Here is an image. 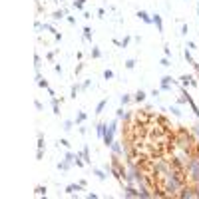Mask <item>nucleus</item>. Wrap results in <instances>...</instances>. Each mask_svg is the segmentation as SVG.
Listing matches in <instances>:
<instances>
[{
	"instance_id": "obj_54",
	"label": "nucleus",
	"mask_w": 199,
	"mask_h": 199,
	"mask_svg": "<svg viewBox=\"0 0 199 199\" xmlns=\"http://www.w3.org/2000/svg\"><path fill=\"white\" fill-rule=\"evenodd\" d=\"M60 2H64V0H60Z\"/></svg>"
},
{
	"instance_id": "obj_12",
	"label": "nucleus",
	"mask_w": 199,
	"mask_h": 199,
	"mask_svg": "<svg viewBox=\"0 0 199 199\" xmlns=\"http://www.w3.org/2000/svg\"><path fill=\"white\" fill-rule=\"evenodd\" d=\"M138 18L142 20V22H145V24H153V20H152V16L147 14L145 10H138Z\"/></svg>"
},
{
	"instance_id": "obj_9",
	"label": "nucleus",
	"mask_w": 199,
	"mask_h": 199,
	"mask_svg": "<svg viewBox=\"0 0 199 199\" xmlns=\"http://www.w3.org/2000/svg\"><path fill=\"white\" fill-rule=\"evenodd\" d=\"M80 155L84 157L86 165H90V163H92V155H90V147H88V145H84V147L80 149Z\"/></svg>"
},
{
	"instance_id": "obj_47",
	"label": "nucleus",
	"mask_w": 199,
	"mask_h": 199,
	"mask_svg": "<svg viewBox=\"0 0 199 199\" xmlns=\"http://www.w3.org/2000/svg\"><path fill=\"white\" fill-rule=\"evenodd\" d=\"M66 20H68V22L72 24V26H74V24H76V18H74V16H66Z\"/></svg>"
},
{
	"instance_id": "obj_50",
	"label": "nucleus",
	"mask_w": 199,
	"mask_h": 199,
	"mask_svg": "<svg viewBox=\"0 0 199 199\" xmlns=\"http://www.w3.org/2000/svg\"><path fill=\"white\" fill-rule=\"evenodd\" d=\"M54 40H56V42H60V40H62V34H60V32L54 34Z\"/></svg>"
},
{
	"instance_id": "obj_21",
	"label": "nucleus",
	"mask_w": 199,
	"mask_h": 199,
	"mask_svg": "<svg viewBox=\"0 0 199 199\" xmlns=\"http://www.w3.org/2000/svg\"><path fill=\"white\" fill-rule=\"evenodd\" d=\"M82 32H84V40H86V42H92V36H94V32H92L90 26H84V30H82Z\"/></svg>"
},
{
	"instance_id": "obj_48",
	"label": "nucleus",
	"mask_w": 199,
	"mask_h": 199,
	"mask_svg": "<svg viewBox=\"0 0 199 199\" xmlns=\"http://www.w3.org/2000/svg\"><path fill=\"white\" fill-rule=\"evenodd\" d=\"M86 197H88V199H98V193H92V191H90V193L86 195Z\"/></svg>"
},
{
	"instance_id": "obj_43",
	"label": "nucleus",
	"mask_w": 199,
	"mask_h": 199,
	"mask_svg": "<svg viewBox=\"0 0 199 199\" xmlns=\"http://www.w3.org/2000/svg\"><path fill=\"white\" fill-rule=\"evenodd\" d=\"M54 72H56V74H60V76H62V72H64V68H62L60 64H56V66H54Z\"/></svg>"
},
{
	"instance_id": "obj_28",
	"label": "nucleus",
	"mask_w": 199,
	"mask_h": 199,
	"mask_svg": "<svg viewBox=\"0 0 199 199\" xmlns=\"http://www.w3.org/2000/svg\"><path fill=\"white\" fill-rule=\"evenodd\" d=\"M46 191H48L46 185H38V187L34 189V193H36V195H44V197H46Z\"/></svg>"
},
{
	"instance_id": "obj_30",
	"label": "nucleus",
	"mask_w": 199,
	"mask_h": 199,
	"mask_svg": "<svg viewBox=\"0 0 199 199\" xmlns=\"http://www.w3.org/2000/svg\"><path fill=\"white\" fill-rule=\"evenodd\" d=\"M169 112L175 116V118H181V109H179V106H169Z\"/></svg>"
},
{
	"instance_id": "obj_15",
	"label": "nucleus",
	"mask_w": 199,
	"mask_h": 199,
	"mask_svg": "<svg viewBox=\"0 0 199 199\" xmlns=\"http://www.w3.org/2000/svg\"><path fill=\"white\" fill-rule=\"evenodd\" d=\"M92 173H94V175L98 177L100 181H106V179H108V173H106L104 169H98V167H94V169H92Z\"/></svg>"
},
{
	"instance_id": "obj_22",
	"label": "nucleus",
	"mask_w": 199,
	"mask_h": 199,
	"mask_svg": "<svg viewBox=\"0 0 199 199\" xmlns=\"http://www.w3.org/2000/svg\"><path fill=\"white\" fill-rule=\"evenodd\" d=\"M56 167H58V171H68V169L72 167V161H66V159H64V161H60Z\"/></svg>"
},
{
	"instance_id": "obj_32",
	"label": "nucleus",
	"mask_w": 199,
	"mask_h": 199,
	"mask_svg": "<svg viewBox=\"0 0 199 199\" xmlns=\"http://www.w3.org/2000/svg\"><path fill=\"white\" fill-rule=\"evenodd\" d=\"M189 108H191V112H193V114H195V116H197V118H199V108H197V104H195L193 100H191V102H189Z\"/></svg>"
},
{
	"instance_id": "obj_41",
	"label": "nucleus",
	"mask_w": 199,
	"mask_h": 199,
	"mask_svg": "<svg viewBox=\"0 0 199 199\" xmlns=\"http://www.w3.org/2000/svg\"><path fill=\"white\" fill-rule=\"evenodd\" d=\"M56 52H58V50H52V52H48V54H46V58H48L50 62H52L54 58H56Z\"/></svg>"
},
{
	"instance_id": "obj_35",
	"label": "nucleus",
	"mask_w": 199,
	"mask_h": 199,
	"mask_svg": "<svg viewBox=\"0 0 199 199\" xmlns=\"http://www.w3.org/2000/svg\"><path fill=\"white\" fill-rule=\"evenodd\" d=\"M60 145H62V147H66V149H70V142H68L66 138H62L60 142H58V147H60Z\"/></svg>"
},
{
	"instance_id": "obj_40",
	"label": "nucleus",
	"mask_w": 199,
	"mask_h": 199,
	"mask_svg": "<svg viewBox=\"0 0 199 199\" xmlns=\"http://www.w3.org/2000/svg\"><path fill=\"white\" fill-rule=\"evenodd\" d=\"M82 70H84V64H82V62H80V64H78V66L74 68V76H78V74H80Z\"/></svg>"
},
{
	"instance_id": "obj_18",
	"label": "nucleus",
	"mask_w": 199,
	"mask_h": 199,
	"mask_svg": "<svg viewBox=\"0 0 199 199\" xmlns=\"http://www.w3.org/2000/svg\"><path fill=\"white\" fill-rule=\"evenodd\" d=\"M40 68H42V58H40L38 52H36L34 54V70H36V74H40Z\"/></svg>"
},
{
	"instance_id": "obj_5",
	"label": "nucleus",
	"mask_w": 199,
	"mask_h": 199,
	"mask_svg": "<svg viewBox=\"0 0 199 199\" xmlns=\"http://www.w3.org/2000/svg\"><path fill=\"white\" fill-rule=\"evenodd\" d=\"M109 149H112V153H114V155H118V157H122L123 153H126V147H123L122 142H114L112 145H109Z\"/></svg>"
},
{
	"instance_id": "obj_11",
	"label": "nucleus",
	"mask_w": 199,
	"mask_h": 199,
	"mask_svg": "<svg viewBox=\"0 0 199 199\" xmlns=\"http://www.w3.org/2000/svg\"><path fill=\"white\" fill-rule=\"evenodd\" d=\"M50 104H52V114H54V116H60V104H62V102L56 98V96H54V98L50 100Z\"/></svg>"
},
{
	"instance_id": "obj_49",
	"label": "nucleus",
	"mask_w": 199,
	"mask_h": 199,
	"mask_svg": "<svg viewBox=\"0 0 199 199\" xmlns=\"http://www.w3.org/2000/svg\"><path fill=\"white\" fill-rule=\"evenodd\" d=\"M104 14H106V10L104 8H98V16H100V18H104Z\"/></svg>"
},
{
	"instance_id": "obj_33",
	"label": "nucleus",
	"mask_w": 199,
	"mask_h": 199,
	"mask_svg": "<svg viewBox=\"0 0 199 199\" xmlns=\"http://www.w3.org/2000/svg\"><path fill=\"white\" fill-rule=\"evenodd\" d=\"M159 64H161L163 68H169V66H171V62H169V58H167V56H163V58H161V60H159Z\"/></svg>"
},
{
	"instance_id": "obj_1",
	"label": "nucleus",
	"mask_w": 199,
	"mask_h": 199,
	"mask_svg": "<svg viewBox=\"0 0 199 199\" xmlns=\"http://www.w3.org/2000/svg\"><path fill=\"white\" fill-rule=\"evenodd\" d=\"M161 181V191H163V197H177L179 191L183 189L185 185V173L181 167H171L167 173L159 175Z\"/></svg>"
},
{
	"instance_id": "obj_26",
	"label": "nucleus",
	"mask_w": 199,
	"mask_h": 199,
	"mask_svg": "<svg viewBox=\"0 0 199 199\" xmlns=\"http://www.w3.org/2000/svg\"><path fill=\"white\" fill-rule=\"evenodd\" d=\"M123 64H126V70H133V68H135V64H138V62H135V58H128V60L123 62Z\"/></svg>"
},
{
	"instance_id": "obj_53",
	"label": "nucleus",
	"mask_w": 199,
	"mask_h": 199,
	"mask_svg": "<svg viewBox=\"0 0 199 199\" xmlns=\"http://www.w3.org/2000/svg\"><path fill=\"white\" fill-rule=\"evenodd\" d=\"M197 36H199V30H197Z\"/></svg>"
},
{
	"instance_id": "obj_23",
	"label": "nucleus",
	"mask_w": 199,
	"mask_h": 199,
	"mask_svg": "<svg viewBox=\"0 0 199 199\" xmlns=\"http://www.w3.org/2000/svg\"><path fill=\"white\" fill-rule=\"evenodd\" d=\"M36 82H38V86L42 88V90H48V88H50V86H48V82L42 78V74H36Z\"/></svg>"
},
{
	"instance_id": "obj_19",
	"label": "nucleus",
	"mask_w": 199,
	"mask_h": 199,
	"mask_svg": "<svg viewBox=\"0 0 199 199\" xmlns=\"http://www.w3.org/2000/svg\"><path fill=\"white\" fill-rule=\"evenodd\" d=\"M76 157H78V152H72V149H66V153H64V159L66 161H76Z\"/></svg>"
},
{
	"instance_id": "obj_42",
	"label": "nucleus",
	"mask_w": 199,
	"mask_h": 199,
	"mask_svg": "<svg viewBox=\"0 0 199 199\" xmlns=\"http://www.w3.org/2000/svg\"><path fill=\"white\" fill-rule=\"evenodd\" d=\"M90 86H92V80H86L84 84H82V90L86 92V90H88V88H90Z\"/></svg>"
},
{
	"instance_id": "obj_8",
	"label": "nucleus",
	"mask_w": 199,
	"mask_h": 199,
	"mask_svg": "<svg viewBox=\"0 0 199 199\" xmlns=\"http://www.w3.org/2000/svg\"><path fill=\"white\" fill-rule=\"evenodd\" d=\"M152 20H153V24H155V28H157V32H163V18H161V14H152Z\"/></svg>"
},
{
	"instance_id": "obj_16",
	"label": "nucleus",
	"mask_w": 199,
	"mask_h": 199,
	"mask_svg": "<svg viewBox=\"0 0 199 199\" xmlns=\"http://www.w3.org/2000/svg\"><path fill=\"white\" fill-rule=\"evenodd\" d=\"M145 98H147V94L143 90H138L135 94H133V102H138V104H142V102H145Z\"/></svg>"
},
{
	"instance_id": "obj_39",
	"label": "nucleus",
	"mask_w": 199,
	"mask_h": 199,
	"mask_svg": "<svg viewBox=\"0 0 199 199\" xmlns=\"http://www.w3.org/2000/svg\"><path fill=\"white\" fill-rule=\"evenodd\" d=\"M34 108L38 109V112H42V109H44V106H42V102H40V100H34Z\"/></svg>"
},
{
	"instance_id": "obj_2",
	"label": "nucleus",
	"mask_w": 199,
	"mask_h": 199,
	"mask_svg": "<svg viewBox=\"0 0 199 199\" xmlns=\"http://www.w3.org/2000/svg\"><path fill=\"white\" fill-rule=\"evenodd\" d=\"M183 173H185V179L199 189V147H195V153L189 157V161L185 163Z\"/></svg>"
},
{
	"instance_id": "obj_46",
	"label": "nucleus",
	"mask_w": 199,
	"mask_h": 199,
	"mask_svg": "<svg viewBox=\"0 0 199 199\" xmlns=\"http://www.w3.org/2000/svg\"><path fill=\"white\" fill-rule=\"evenodd\" d=\"M191 129H193V133H195V135H199V122L195 123V126H193V128H191Z\"/></svg>"
},
{
	"instance_id": "obj_25",
	"label": "nucleus",
	"mask_w": 199,
	"mask_h": 199,
	"mask_svg": "<svg viewBox=\"0 0 199 199\" xmlns=\"http://www.w3.org/2000/svg\"><path fill=\"white\" fill-rule=\"evenodd\" d=\"M132 100H133V96H129V94H122V98H119V104H122V106H128Z\"/></svg>"
},
{
	"instance_id": "obj_20",
	"label": "nucleus",
	"mask_w": 199,
	"mask_h": 199,
	"mask_svg": "<svg viewBox=\"0 0 199 199\" xmlns=\"http://www.w3.org/2000/svg\"><path fill=\"white\" fill-rule=\"evenodd\" d=\"M86 118H88V114H86V112H78V114H76V119H74V122H76V126H82V123L86 122Z\"/></svg>"
},
{
	"instance_id": "obj_44",
	"label": "nucleus",
	"mask_w": 199,
	"mask_h": 199,
	"mask_svg": "<svg viewBox=\"0 0 199 199\" xmlns=\"http://www.w3.org/2000/svg\"><path fill=\"white\" fill-rule=\"evenodd\" d=\"M187 48H189V50H197V44H195V42H187Z\"/></svg>"
},
{
	"instance_id": "obj_17",
	"label": "nucleus",
	"mask_w": 199,
	"mask_h": 199,
	"mask_svg": "<svg viewBox=\"0 0 199 199\" xmlns=\"http://www.w3.org/2000/svg\"><path fill=\"white\" fill-rule=\"evenodd\" d=\"M80 92H82V86H80V84H74V86L70 88V98H72V100H76Z\"/></svg>"
},
{
	"instance_id": "obj_4",
	"label": "nucleus",
	"mask_w": 199,
	"mask_h": 199,
	"mask_svg": "<svg viewBox=\"0 0 199 199\" xmlns=\"http://www.w3.org/2000/svg\"><path fill=\"white\" fill-rule=\"evenodd\" d=\"M175 84V80L171 76H163L161 78V84H159V90L161 92H171V86Z\"/></svg>"
},
{
	"instance_id": "obj_31",
	"label": "nucleus",
	"mask_w": 199,
	"mask_h": 199,
	"mask_svg": "<svg viewBox=\"0 0 199 199\" xmlns=\"http://www.w3.org/2000/svg\"><path fill=\"white\" fill-rule=\"evenodd\" d=\"M129 42H132V36H126V38L119 42V48H123V50H126V48L129 46Z\"/></svg>"
},
{
	"instance_id": "obj_14",
	"label": "nucleus",
	"mask_w": 199,
	"mask_h": 199,
	"mask_svg": "<svg viewBox=\"0 0 199 199\" xmlns=\"http://www.w3.org/2000/svg\"><path fill=\"white\" fill-rule=\"evenodd\" d=\"M191 80H193V76H189V74H183V76L179 78L181 88H189V86H191Z\"/></svg>"
},
{
	"instance_id": "obj_36",
	"label": "nucleus",
	"mask_w": 199,
	"mask_h": 199,
	"mask_svg": "<svg viewBox=\"0 0 199 199\" xmlns=\"http://www.w3.org/2000/svg\"><path fill=\"white\" fill-rule=\"evenodd\" d=\"M187 32H189V26H187V22H183V24H181V36H187Z\"/></svg>"
},
{
	"instance_id": "obj_10",
	"label": "nucleus",
	"mask_w": 199,
	"mask_h": 199,
	"mask_svg": "<svg viewBox=\"0 0 199 199\" xmlns=\"http://www.w3.org/2000/svg\"><path fill=\"white\" fill-rule=\"evenodd\" d=\"M106 128H108V122H100L98 126H96V133H98V138H100V139H104Z\"/></svg>"
},
{
	"instance_id": "obj_45",
	"label": "nucleus",
	"mask_w": 199,
	"mask_h": 199,
	"mask_svg": "<svg viewBox=\"0 0 199 199\" xmlns=\"http://www.w3.org/2000/svg\"><path fill=\"white\" fill-rule=\"evenodd\" d=\"M44 157V149H38V152H36V159H42Z\"/></svg>"
},
{
	"instance_id": "obj_27",
	"label": "nucleus",
	"mask_w": 199,
	"mask_h": 199,
	"mask_svg": "<svg viewBox=\"0 0 199 199\" xmlns=\"http://www.w3.org/2000/svg\"><path fill=\"white\" fill-rule=\"evenodd\" d=\"M106 106H108V100H102V102H98V106H96V114H102Z\"/></svg>"
},
{
	"instance_id": "obj_24",
	"label": "nucleus",
	"mask_w": 199,
	"mask_h": 199,
	"mask_svg": "<svg viewBox=\"0 0 199 199\" xmlns=\"http://www.w3.org/2000/svg\"><path fill=\"white\" fill-rule=\"evenodd\" d=\"M74 119H64V123H62V129L64 132H72V128H74Z\"/></svg>"
},
{
	"instance_id": "obj_3",
	"label": "nucleus",
	"mask_w": 199,
	"mask_h": 199,
	"mask_svg": "<svg viewBox=\"0 0 199 199\" xmlns=\"http://www.w3.org/2000/svg\"><path fill=\"white\" fill-rule=\"evenodd\" d=\"M118 123H119V119L116 118V119H112V122L108 123V128H106V133H104V143H106L108 147L116 142V133H118Z\"/></svg>"
},
{
	"instance_id": "obj_37",
	"label": "nucleus",
	"mask_w": 199,
	"mask_h": 199,
	"mask_svg": "<svg viewBox=\"0 0 199 199\" xmlns=\"http://www.w3.org/2000/svg\"><path fill=\"white\" fill-rule=\"evenodd\" d=\"M163 56L171 58V48H169V44H163Z\"/></svg>"
},
{
	"instance_id": "obj_51",
	"label": "nucleus",
	"mask_w": 199,
	"mask_h": 199,
	"mask_svg": "<svg viewBox=\"0 0 199 199\" xmlns=\"http://www.w3.org/2000/svg\"><path fill=\"white\" fill-rule=\"evenodd\" d=\"M159 94H161V90H159V88H157V90H153V92H152V96H155V98H157V96H159Z\"/></svg>"
},
{
	"instance_id": "obj_29",
	"label": "nucleus",
	"mask_w": 199,
	"mask_h": 199,
	"mask_svg": "<svg viewBox=\"0 0 199 199\" xmlns=\"http://www.w3.org/2000/svg\"><path fill=\"white\" fill-rule=\"evenodd\" d=\"M92 58H94V60H98V58H102V50H100L98 46H92Z\"/></svg>"
},
{
	"instance_id": "obj_52",
	"label": "nucleus",
	"mask_w": 199,
	"mask_h": 199,
	"mask_svg": "<svg viewBox=\"0 0 199 199\" xmlns=\"http://www.w3.org/2000/svg\"><path fill=\"white\" fill-rule=\"evenodd\" d=\"M197 18H199V2H197Z\"/></svg>"
},
{
	"instance_id": "obj_6",
	"label": "nucleus",
	"mask_w": 199,
	"mask_h": 199,
	"mask_svg": "<svg viewBox=\"0 0 199 199\" xmlns=\"http://www.w3.org/2000/svg\"><path fill=\"white\" fill-rule=\"evenodd\" d=\"M123 197H138L139 199V189H135L133 185L126 183V187H123Z\"/></svg>"
},
{
	"instance_id": "obj_38",
	"label": "nucleus",
	"mask_w": 199,
	"mask_h": 199,
	"mask_svg": "<svg viewBox=\"0 0 199 199\" xmlns=\"http://www.w3.org/2000/svg\"><path fill=\"white\" fill-rule=\"evenodd\" d=\"M114 76H116V74H114L112 70H106V72H104V80H112Z\"/></svg>"
},
{
	"instance_id": "obj_7",
	"label": "nucleus",
	"mask_w": 199,
	"mask_h": 199,
	"mask_svg": "<svg viewBox=\"0 0 199 199\" xmlns=\"http://www.w3.org/2000/svg\"><path fill=\"white\" fill-rule=\"evenodd\" d=\"M82 189H84V185H82L80 181H78V183H70V185L64 187V191H66L68 195H74V193H78V191H82Z\"/></svg>"
},
{
	"instance_id": "obj_34",
	"label": "nucleus",
	"mask_w": 199,
	"mask_h": 199,
	"mask_svg": "<svg viewBox=\"0 0 199 199\" xmlns=\"http://www.w3.org/2000/svg\"><path fill=\"white\" fill-rule=\"evenodd\" d=\"M84 2H86V0H74V8H76V10H84Z\"/></svg>"
},
{
	"instance_id": "obj_13",
	"label": "nucleus",
	"mask_w": 199,
	"mask_h": 199,
	"mask_svg": "<svg viewBox=\"0 0 199 199\" xmlns=\"http://www.w3.org/2000/svg\"><path fill=\"white\" fill-rule=\"evenodd\" d=\"M183 58H185V62H187V64H191V66H195V64H197V62L193 60V54H191V50L187 46H185V50H183Z\"/></svg>"
}]
</instances>
